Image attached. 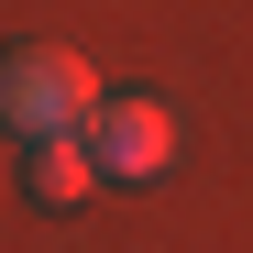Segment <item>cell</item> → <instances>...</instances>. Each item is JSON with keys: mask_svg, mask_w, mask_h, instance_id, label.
<instances>
[{"mask_svg": "<svg viewBox=\"0 0 253 253\" xmlns=\"http://www.w3.org/2000/svg\"><path fill=\"white\" fill-rule=\"evenodd\" d=\"M88 121H99V66L77 44H11L0 55V132H22V154L77 143Z\"/></svg>", "mask_w": 253, "mask_h": 253, "instance_id": "cell-1", "label": "cell"}, {"mask_svg": "<svg viewBox=\"0 0 253 253\" xmlns=\"http://www.w3.org/2000/svg\"><path fill=\"white\" fill-rule=\"evenodd\" d=\"M77 143H88L99 176L143 187V176H165V154H176V110H165V99H99V121H88Z\"/></svg>", "mask_w": 253, "mask_h": 253, "instance_id": "cell-2", "label": "cell"}, {"mask_svg": "<svg viewBox=\"0 0 253 253\" xmlns=\"http://www.w3.org/2000/svg\"><path fill=\"white\" fill-rule=\"evenodd\" d=\"M88 187H99L88 143H33V154H22V198H33V209H77Z\"/></svg>", "mask_w": 253, "mask_h": 253, "instance_id": "cell-3", "label": "cell"}]
</instances>
